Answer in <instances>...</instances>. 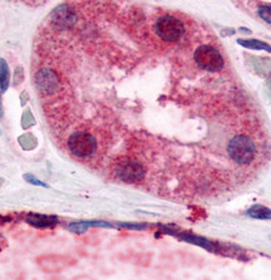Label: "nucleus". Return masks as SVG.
Listing matches in <instances>:
<instances>
[{
  "label": "nucleus",
  "mask_w": 271,
  "mask_h": 280,
  "mask_svg": "<svg viewBox=\"0 0 271 280\" xmlns=\"http://www.w3.org/2000/svg\"><path fill=\"white\" fill-rule=\"evenodd\" d=\"M239 44H241L243 47L246 48H250V49H264L271 52V47L268 46L266 43L263 42H259L256 39H248V41H239Z\"/></svg>",
  "instance_id": "f8f14e48"
},
{
  "label": "nucleus",
  "mask_w": 271,
  "mask_h": 280,
  "mask_svg": "<svg viewBox=\"0 0 271 280\" xmlns=\"http://www.w3.org/2000/svg\"><path fill=\"white\" fill-rule=\"evenodd\" d=\"M75 21H77V17H75L74 12L66 5L59 6L52 13V22L59 28H70L75 23Z\"/></svg>",
  "instance_id": "0eeeda50"
},
{
  "label": "nucleus",
  "mask_w": 271,
  "mask_h": 280,
  "mask_svg": "<svg viewBox=\"0 0 271 280\" xmlns=\"http://www.w3.org/2000/svg\"><path fill=\"white\" fill-rule=\"evenodd\" d=\"M3 115V112H1V98H0V116Z\"/></svg>",
  "instance_id": "2eb2a0df"
},
{
  "label": "nucleus",
  "mask_w": 271,
  "mask_h": 280,
  "mask_svg": "<svg viewBox=\"0 0 271 280\" xmlns=\"http://www.w3.org/2000/svg\"><path fill=\"white\" fill-rule=\"evenodd\" d=\"M227 153L235 163L250 165L256 157V144L250 137L237 135L228 142Z\"/></svg>",
  "instance_id": "f257e3e1"
},
{
  "label": "nucleus",
  "mask_w": 271,
  "mask_h": 280,
  "mask_svg": "<svg viewBox=\"0 0 271 280\" xmlns=\"http://www.w3.org/2000/svg\"><path fill=\"white\" fill-rule=\"evenodd\" d=\"M117 176L124 182H137L144 177V168L138 161L131 159L119 160L115 165Z\"/></svg>",
  "instance_id": "39448f33"
},
{
  "label": "nucleus",
  "mask_w": 271,
  "mask_h": 280,
  "mask_svg": "<svg viewBox=\"0 0 271 280\" xmlns=\"http://www.w3.org/2000/svg\"><path fill=\"white\" fill-rule=\"evenodd\" d=\"M9 82H10V72H9L8 63L5 59L0 58V91L1 92H6Z\"/></svg>",
  "instance_id": "9d476101"
},
{
  "label": "nucleus",
  "mask_w": 271,
  "mask_h": 280,
  "mask_svg": "<svg viewBox=\"0 0 271 280\" xmlns=\"http://www.w3.org/2000/svg\"><path fill=\"white\" fill-rule=\"evenodd\" d=\"M26 221H28L30 225L35 226V228L44 229V228H53L54 225H57L58 220L53 216H46V215H35L32 214L26 217Z\"/></svg>",
  "instance_id": "6e6552de"
},
{
  "label": "nucleus",
  "mask_w": 271,
  "mask_h": 280,
  "mask_svg": "<svg viewBox=\"0 0 271 280\" xmlns=\"http://www.w3.org/2000/svg\"><path fill=\"white\" fill-rule=\"evenodd\" d=\"M68 148L77 157H88L97 150V141L88 132H75L68 140Z\"/></svg>",
  "instance_id": "f03ea898"
},
{
  "label": "nucleus",
  "mask_w": 271,
  "mask_h": 280,
  "mask_svg": "<svg viewBox=\"0 0 271 280\" xmlns=\"http://www.w3.org/2000/svg\"><path fill=\"white\" fill-rule=\"evenodd\" d=\"M24 179L26 180V181L29 182V184H32V185H35V186H42V187H48V185L46 184H44V182H42L41 180L35 179L33 175H24Z\"/></svg>",
  "instance_id": "4468645a"
},
{
  "label": "nucleus",
  "mask_w": 271,
  "mask_h": 280,
  "mask_svg": "<svg viewBox=\"0 0 271 280\" xmlns=\"http://www.w3.org/2000/svg\"><path fill=\"white\" fill-rule=\"evenodd\" d=\"M195 61L201 68L208 72H219L224 68L222 55L215 48L208 46H202L195 52Z\"/></svg>",
  "instance_id": "7ed1b4c3"
},
{
  "label": "nucleus",
  "mask_w": 271,
  "mask_h": 280,
  "mask_svg": "<svg viewBox=\"0 0 271 280\" xmlns=\"http://www.w3.org/2000/svg\"><path fill=\"white\" fill-rule=\"evenodd\" d=\"M90 228H111V225L104 221H81V223H73L68 226L72 233H77V234H82Z\"/></svg>",
  "instance_id": "1a4fd4ad"
},
{
  "label": "nucleus",
  "mask_w": 271,
  "mask_h": 280,
  "mask_svg": "<svg viewBox=\"0 0 271 280\" xmlns=\"http://www.w3.org/2000/svg\"><path fill=\"white\" fill-rule=\"evenodd\" d=\"M37 87L39 91L45 94H53L59 88V79L58 75L52 70H42L37 73L35 77Z\"/></svg>",
  "instance_id": "423d86ee"
},
{
  "label": "nucleus",
  "mask_w": 271,
  "mask_h": 280,
  "mask_svg": "<svg viewBox=\"0 0 271 280\" xmlns=\"http://www.w3.org/2000/svg\"><path fill=\"white\" fill-rule=\"evenodd\" d=\"M259 15L263 18L264 21L268 22V23L271 24V6H261L259 9Z\"/></svg>",
  "instance_id": "ddd939ff"
},
{
  "label": "nucleus",
  "mask_w": 271,
  "mask_h": 280,
  "mask_svg": "<svg viewBox=\"0 0 271 280\" xmlns=\"http://www.w3.org/2000/svg\"><path fill=\"white\" fill-rule=\"evenodd\" d=\"M248 215L251 217H254V219L268 220L271 219V210L270 209L265 208V206L256 205L252 206V208L248 211Z\"/></svg>",
  "instance_id": "9b49d317"
},
{
  "label": "nucleus",
  "mask_w": 271,
  "mask_h": 280,
  "mask_svg": "<svg viewBox=\"0 0 271 280\" xmlns=\"http://www.w3.org/2000/svg\"><path fill=\"white\" fill-rule=\"evenodd\" d=\"M156 32L164 42H176L183 34V25L177 18L166 15L156 23Z\"/></svg>",
  "instance_id": "20e7f679"
}]
</instances>
